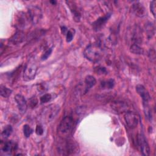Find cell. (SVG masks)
Wrapping results in <instances>:
<instances>
[{
	"label": "cell",
	"mask_w": 156,
	"mask_h": 156,
	"mask_svg": "<svg viewBox=\"0 0 156 156\" xmlns=\"http://www.w3.org/2000/svg\"><path fill=\"white\" fill-rule=\"evenodd\" d=\"M85 57L88 60L96 62L99 61L103 55V48L98 43H93L87 46L83 52Z\"/></svg>",
	"instance_id": "6da1fadb"
},
{
	"label": "cell",
	"mask_w": 156,
	"mask_h": 156,
	"mask_svg": "<svg viewBox=\"0 0 156 156\" xmlns=\"http://www.w3.org/2000/svg\"><path fill=\"white\" fill-rule=\"evenodd\" d=\"M78 145L72 140H65L58 146V151L63 155H74L79 151Z\"/></svg>",
	"instance_id": "7a4b0ae2"
},
{
	"label": "cell",
	"mask_w": 156,
	"mask_h": 156,
	"mask_svg": "<svg viewBox=\"0 0 156 156\" xmlns=\"http://www.w3.org/2000/svg\"><path fill=\"white\" fill-rule=\"evenodd\" d=\"M74 125L73 118L71 116H65L58 126V131L62 135H67L72 130Z\"/></svg>",
	"instance_id": "3957f363"
},
{
	"label": "cell",
	"mask_w": 156,
	"mask_h": 156,
	"mask_svg": "<svg viewBox=\"0 0 156 156\" xmlns=\"http://www.w3.org/2000/svg\"><path fill=\"white\" fill-rule=\"evenodd\" d=\"M37 66L36 63L30 60L26 65L24 73H23V79L26 81H30L35 79L37 71Z\"/></svg>",
	"instance_id": "277c9868"
},
{
	"label": "cell",
	"mask_w": 156,
	"mask_h": 156,
	"mask_svg": "<svg viewBox=\"0 0 156 156\" xmlns=\"http://www.w3.org/2000/svg\"><path fill=\"white\" fill-rule=\"evenodd\" d=\"M60 107L57 105L52 104L46 107L41 113L42 118L47 122L52 120L59 112Z\"/></svg>",
	"instance_id": "5b68a950"
},
{
	"label": "cell",
	"mask_w": 156,
	"mask_h": 156,
	"mask_svg": "<svg viewBox=\"0 0 156 156\" xmlns=\"http://www.w3.org/2000/svg\"><path fill=\"white\" fill-rule=\"evenodd\" d=\"M28 15L32 23L35 24L38 23L42 17L41 10L37 6H30L28 9Z\"/></svg>",
	"instance_id": "8992f818"
},
{
	"label": "cell",
	"mask_w": 156,
	"mask_h": 156,
	"mask_svg": "<svg viewBox=\"0 0 156 156\" xmlns=\"http://www.w3.org/2000/svg\"><path fill=\"white\" fill-rule=\"evenodd\" d=\"M124 120L127 126L130 129L135 128L139 122L138 116L133 112H127L124 115Z\"/></svg>",
	"instance_id": "52a82bcc"
},
{
	"label": "cell",
	"mask_w": 156,
	"mask_h": 156,
	"mask_svg": "<svg viewBox=\"0 0 156 156\" xmlns=\"http://www.w3.org/2000/svg\"><path fill=\"white\" fill-rule=\"evenodd\" d=\"M137 143L142 154L143 155H149L150 154V148L148 143L143 133H140L138 135Z\"/></svg>",
	"instance_id": "ba28073f"
},
{
	"label": "cell",
	"mask_w": 156,
	"mask_h": 156,
	"mask_svg": "<svg viewBox=\"0 0 156 156\" xmlns=\"http://www.w3.org/2000/svg\"><path fill=\"white\" fill-rule=\"evenodd\" d=\"M15 100L16 102L19 111L22 113L24 114L26 113L27 108V104L26 99L24 97L20 94H16L15 96Z\"/></svg>",
	"instance_id": "9c48e42d"
},
{
	"label": "cell",
	"mask_w": 156,
	"mask_h": 156,
	"mask_svg": "<svg viewBox=\"0 0 156 156\" xmlns=\"http://www.w3.org/2000/svg\"><path fill=\"white\" fill-rule=\"evenodd\" d=\"M68 6L69 7L70 11L71 12L73 15V18L74 19V20L77 22L80 21V16H81V14L77 8V6L76 5L77 4L73 2V1H68L66 2Z\"/></svg>",
	"instance_id": "30bf717a"
},
{
	"label": "cell",
	"mask_w": 156,
	"mask_h": 156,
	"mask_svg": "<svg viewBox=\"0 0 156 156\" xmlns=\"http://www.w3.org/2000/svg\"><path fill=\"white\" fill-rule=\"evenodd\" d=\"M110 16H111L110 13H108L106 15H105L104 16L99 18L96 21H95L93 23V29L96 31L100 30L104 26V24L106 23V22L108 21V20L110 18Z\"/></svg>",
	"instance_id": "8fae6325"
},
{
	"label": "cell",
	"mask_w": 156,
	"mask_h": 156,
	"mask_svg": "<svg viewBox=\"0 0 156 156\" xmlns=\"http://www.w3.org/2000/svg\"><path fill=\"white\" fill-rule=\"evenodd\" d=\"M136 91L142 98L143 102H148L151 100V98L149 92L143 85H137L136 86Z\"/></svg>",
	"instance_id": "7c38bea8"
},
{
	"label": "cell",
	"mask_w": 156,
	"mask_h": 156,
	"mask_svg": "<svg viewBox=\"0 0 156 156\" xmlns=\"http://www.w3.org/2000/svg\"><path fill=\"white\" fill-rule=\"evenodd\" d=\"M132 9L134 13L139 17H143L146 14V11L142 4L139 2H136L132 5Z\"/></svg>",
	"instance_id": "4fadbf2b"
},
{
	"label": "cell",
	"mask_w": 156,
	"mask_h": 156,
	"mask_svg": "<svg viewBox=\"0 0 156 156\" xmlns=\"http://www.w3.org/2000/svg\"><path fill=\"white\" fill-rule=\"evenodd\" d=\"M16 145L12 141H9L5 142L1 148L2 151L5 154H10L13 151L16 150Z\"/></svg>",
	"instance_id": "5bb4252c"
},
{
	"label": "cell",
	"mask_w": 156,
	"mask_h": 156,
	"mask_svg": "<svg viewBox=\"0 0 156 156\" xmlns=\"http://www.w3.org/2000/svg\"><path fill=\"white\" fill-rule=\"evenodd\" d=\"M29 21H30L29 15L27 16L25 13L20 15V16L16 21V26L19 29H24L27 25V23Z\"/></svg>",
	"instance_id": "9a60e30c"
},
{
	"label": "cell",
	"mask_w": 156,
	"mask_h": 156,
	"mask_svg": "<svg viewBox=\"0 0 156 156\" xmlns=\"http://www.w3.org/2000/svg\"><path fill=\"white\" fill-rule=\"evenodd\" d=\"M96 83V79L93 76L88 75L86 77L85 79V88H84V93H86L88 90L94 86Z\"/></svg>",
	"instance_id": "2e32d148"
},
{
	"label": "cell",
	"mask_w": 156,
	"mask_h": 156,
	"mask_svg": "<svg viewBox=\"0 0 156 156\" xmlns=\"http://www.w3.org/2000/svg\"><path fill=\"white\" fill-rule=\"evenodd\" d=\"M143 109H144V113L145 115L146 118L149 121H152V114L151 108L147 102H143Z\"/></svg>",
	"instance_id": "e0dca14e"
},
{
	"label": "cell",
	"mask_w": 156,
	"mask_h": 156,
	"mask_svg": "<svg viewBox=\"0 0 156 156\" xmlns=\"http://www.w3.org/2000/svg\"><path fill=\"white\" fill-rule=\"evenodd\" d=\"M24 39V35L21 32H16L12 38L11 41L13 44H17L23 41Z\"/></svg>",
	"instance_id": "ac0fdd59"
},
{
	"label": "cell",
	"mask_w": 156,
	"mask_h": 156,
	"mask_svg": "<svg viewBox=\"0 0 156 156\" xmlns=\"http://www.w3.org/2000/svg\"><path fill=\"white\" fill-rule=\"evenodd\" d=\"M112 107L117 112H124L127 109V105L121 102H114L113 103Z\"/></svg>",
	"instance_id": "d6986e66"
},
{
	"label": "cell",
	"mask_w": 156,
	"mask_h": 156,
	"mask_svg": "<svg viewBox=\"0 0 156 156\" xmlns=\"http://www.w3.org/2000/svg\"><path fill=\"white\" fill-rule=\"evenodd\" d=\"M12 90L8 88L4 85H1L0 86V94L4 98H8L12 93Z\"/></svg>",
	"instance_id": "ffe728a7"
},
{
	"label": "cell",
	"mask_w": 156,
	"mask_h": 156,
	"mask_svg": "<svg viewBox=\"0 0 156 156\" xmlns=\"http://www.w3.org/2000/svg\"><path fill=\"white\" fill-rule=\"evenodd\" d=\"M130 49L132 53L135 54H142L143 53V49L137 44H132Z\"/></svg>",
	"instance_id": "44dd1931"
},
{
	"label": "cell",
	"mask_w": 156,
	"mask_h": 156,
	"mask_svg": "<svg viewBox=\"0 0 156 156\" xmlns=\"http://www.w3.org/2000/svg\"><path fill=\"white\" fill-rule=\"evenodd\" d=\"M12 131H13L12 127L10 125H7V126H6L4 128V129H3L2 132V133H1L2 137L4 138H8V137L11 135Z\"/></svg>",
	"instance_id": "7402d4cb"
},
{
	"label": "cell",
	"mask_w": 156,
	"mask_h": 156,
	"mask_svg": "<svg viewBox=\"0 0 156 156\" xmlns=\"http://www.w3.org/2000/svg\"><path fill=\"white\" fill-rule=\"evenodd\" d=\"M33 129L27 124H25L23 126V133L26 138H29L33 133Z\"/></svg>",
	"instance_id": "603a6c76"
},
{
	"label": "cell",
	"mask_w": 156,
	"mask_h": 156,
	"mask_svg": "<svg viewBox=\"0 0 156 156\" xmlns=\"http://www.w3.org/2000/svg\"><path fill=\"white\" fill-rule=\"evenodd\" d=\"M113 87H114V81L112 79H109L107 81L102 82V88L111 89V88H113Z\"/></svg>",
	"instance_id": "cb8c5ba5"
},
{
	"label": "cell",
	"mask_w": 156,
	"mask_h": 156,
	"mask_svg": "<svg viewBox=\"0 0 156 156\" xmlns=\"http://www.w3.org/2000/svg\"><path fill=\"white\" fill-rule=\"evenodd\" d=\"M51 98H52V97L50 94H49V93L44 94L40 98V102H41V104L46 103V102L50 101Z\"/></svg>",
	"instance_id": "d4e9b609"
},
{
	"label": "cell",
	"mask_w": 156,
	"mask_h": 156,
	"mask_svg": "<svg viewBox=\"0 0 156 156\" xmlns=\"http://www.w3.org/2000/svg\"><path fill=\"white\" fill-rule=\"evenodd\" d=\"M74 37V32L73 30H68L66 34V38L67 42H70L72 41Z\"/></svg>",
	"instance_id": "484cf974"
},
{
	"label": "cell",
	"mask_w": 156,
	"mask_h": 156,
	"mask_svg": "<svg viewBox=\"0 0 156 156\" xmlns=\"http://www.w3.org/2000/svg\"><path fill=\"white\" fill-rule=\"evenodd\" d=\"M52 49L51 48H49L48 49H47L43 54V55H41V60H46L49 57V55H51V54L52 53Z\"/></svg>",
	"instance_id": "4316f807"
},
{
	"label": "cell",
	"mask_w": 156,
	"mask_h": 156,
	"mask_svg": "<svg viewBox=\"0 0 156 156\" xmlns=\"http://www.w3.org/2000/svg\"><path fill=\"white\" fill-rule=\"evenodd\" d=\"M155 4H156V1H151V4H150L151 12L152 13V15H154V16H155Z\"/></svg>",
	"instance_id": "83f0119b"
},
{
	"label": "cell",
	"mask_w": 156,
	"mask_h": 156,
	"mask_svg": "<svg viewBox=\"0 0 156 156\" xmlns=\"http://www.w3.org/2000/svg\"><path fill=\"white\" fill-rule=\"evenodd\" d=\"M35 132L38 135H41L43 133V129L41 126L37 125L35 129Z\"/></svg>",
	"instance_id": "f1b7e54d"
},
{
	"label": "cell",
	"mask_w": 156,
	"mask_h": 156,
	"mask_svg": "<svg viewBox=\"0 0 156 156\" xmlns=\"http://www.w3.org/2000/svg\"><path fill=\"white\" fill-rule=\"evenodd\" d=\"M37 102H38V101L37 99L35 98H34L32 99H31L30 100V102H29V104H30V106L33 108V107H35L36 106V105L37 104Z\"/></svg>",
	"instance_id": "f546056e"
},
{
	"label": "cell",
	"mask_w": 156,
	"mask_h": 156,
	"mask_svg": "<svg viewBox=\"0 0 156 156\" xmlns=\"http://www.w3.org/2000/svg\"><path fill=\"white\" fill-rule=\"evenodd\" d=\"M97 73H101V74L107 73V71H106V69H105V68L98 67V71H97Z\"/></svg>",
	"instance_id": "4dcf8cb0"
},
{
	"label": "cell",
	"mask_w": 156,
	"mask_h": 156,
	"mask_svg": "<svg viewBox=\"0 0 156 156\" xmlns=\"http://www.w3.org/2000/svg\"><path fill=\"white\" fill-rule=\"evenodd\" d=\"M51 2H52V3H53V4H55V3H56V2L55 1H50Z\"/></svg>",
	"instance_id": "1f68e13d"
}]
</instances>
